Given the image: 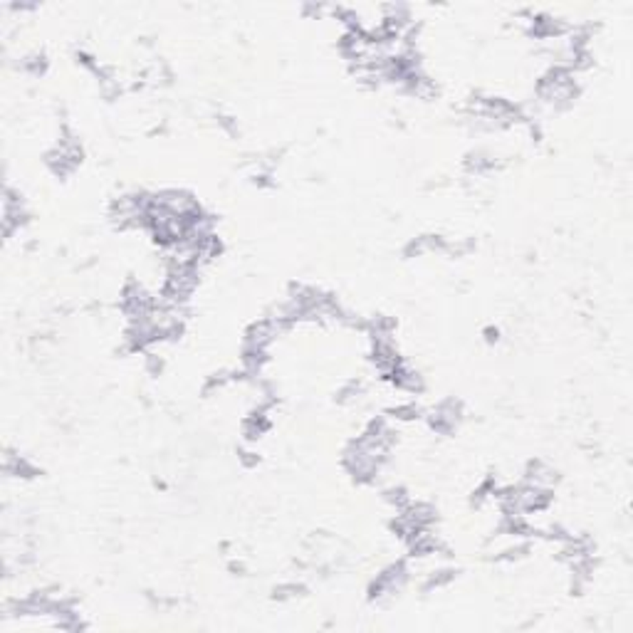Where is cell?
Listing matches in <instances>:
<instances>
[{
	"label": "cell",
	"mask_w": 633,
	"mask_h": 633,
	"mask_svg": "<svg viewBox=\"0 0 633 633\" xmlns=\"http://www.w3.org/2000/svg\"><path fill=\"white\" fill-rule=\"evenodd\" d=\"M30 218L33 213L25 203L23 193L15 191L12 186H6L3 191V237L12 240L17 233H23L30 226Z\"/></svg>",
	"instance_id": "3"
},
{
	"label": "cell",
	"mask_w": 633,
	"mask_h": 633,
	"mask_svg": "<svg viewBox=\"0 0 633 633\" xmlns=\"http://www.w3.org/2000/svg\"><path fill=\"white\" fill-rule=\"evenodd\" d=\"M82 156H85V151H82V144H79L77 134L65 124L57 144L45 153V166L57 178H67V176H72L79 169Z\"/></svg>",
	"instance_id": "1"
},
{
	"label": "cell",
	"mask_w": 633,
	"mask_h": 633,
	"mask_svg": "<svg viewBox=\"0 0 633 633\" xmlns=\"http://www.w3.org/2000/svg\"><path fill=\"white\" fill-rule=\"evenodd\" d=\"M522 482H527V485L549 487V490H554V485L559 482V473H557V470H554L549 463H544L542 458H532V460H527V465H525Z\"/></svg>",
	"instance_id": "5"
},
{
	"label": "cell",
	"mask_w": 633,
	"mask_h": 633,
	"mask_svg": "<svg viewBox=\"0 0 633 633\" xmlns=\"http://www.w3.org/2000/svg\"><path fill=\"white\" fill-rule=\"evenodd\" d=\"M366 394V386H364L362 379H349L344 381V384L337 389V396H334V401L339 403V406H354L362 396Z\"/></svg>",
	"instance_id": "10"
},
{
	"label": "cell",
	"mask_w": 633,
	"mask_h": 633,
	"mask_svg": "<svg viewBox=\"0 0 633 633\" xmlns=\"http://www.w3.org/2000/svg\"><path fill=\"white\" fill-rule=\"evenodd\" d=\"M485 339L490 341V344H492V341H498V339H500V329H498V327H495V329L487 327V329H485Z\"/></svg>",
	"instance_id": "21"
},
{
	"label": "cell",
	"mask_w": 633,
	"mask_h": 633,
	"mask_svg": "<svg viewBox=\"0 0 633 633\" xmlns=\"http://www.w3.org/2000/svg\"><path fill=\"white\" fill-rule=\"evenodd\" d=\"M463 416H465V408L463 401L458 398H443L433 411L425 416L428 421V428L433 430L435 435H453L458 430V425L463 423Z\"/></svg>",
	"instance_id": "4"
},
{
	"label": "cell",
	"mask_w": 633,
	"mask_h": 633,
	"mask_svg": "<svg viewBox=\"0 0 633 633\" xmlns=\"http://www.w3.org/2000/svg\"><path fill=\"white\" fill-rule=\"evenodd\" d=\"M3 473H6L8 478H17V480H33V478H37L42 470H40L30 458H25L20 453L6 448V453H3Z\"/></svg>",
	"instance_id": "6"
},
{
	"label": "cell",
	"mask_w": 633,
	"mask_h": 633,
	"mask_svg": "<svg viewBox=\"0 0 633 633\" xmlns=\"http://www.w3.org/2000/svg\"><path fill=\"white\" fill-rule=\"evenodd\" d=\"M381 498H384V503H389L391 507L398 512V509H403L406 507L408 503H411V492L406 490L403 485H391V487H386V490H381Z\"/></svg>",
	"instance_id": "14"
},
{
	"label": "cell",
	"mask_w": 633,
	"mask_h": 633,
	"mask_svg": "<svg viewBox=\"0 0 633 633\" xmlns=\"http://www.w3.org/2000/svg\"><path fill=\"white\" fill-rule=\"evenodd\" d=\"M498 158L492 156L490 151H485V149H478V151H470L468 156H465L463 161V169L468 176H487L492 174V171L498 169Z\"/></svg>",
	"instance_id": "7"
},
{
	"label": "cell",
	"mask_w": 633,
	"mask_h": 633,
	"mask_svg": "<svg viewBox=\"0 0 633 633\" xmlns=\"http://www.w3.org/2000/svg\"><path fill=\"white\" fill-rule=\"evenodd\" d=\"M530 552H532V542H530V539H514L512 547L503 549V552L495 554L492 559H495V562H520V559H525Z\"/></svg>",
	"instance_id": "13"
},
{
	"label": "cell",
	"mask_w": 633,
	"mask_h": 633,
	"mask_svg": "<svg viewBox=\"0 0 633 633\" xmlns=\"http://www.w3.org/2000/svg\"><path fill=\"white\" fill-rule=\"evenodd\" d=\"M305 593H307V586L302 582H282L272 589V599L289 601V599H297V596H305Z\"/></svg>",
	"instance_id": "15"
},
{
	"label": "cell",
	"mask_w": 633,
	"mask_h": 633,
	"mask_svg": "<svg viewBox=\"0 0 633 633\" xmlns=\"http://www.w3.org/2000/svg\"><path fill=\"white\" fill-rule=\"evenodd\" d=\"M20 69L35 79L45 77L47 69H50V60H47L45 52H30V55H25L23 60H20Z\"/></svg>",
	"instance_id": "11"
},
{
	"label": "cell",
	"mask_w": 633,
	"mask_h": 633,
	"mask_svg": "<svg viewBox=\"0 0 633 633\" xmlns=\"http://www.w3.org/2000/svg\"><path fill=\"white\" fill-rule=\"evenodd\" d=\"M384 416L389 421H398V423H411V421L423 419V408H421L416 401H403V403H396V406L386 408Z\"/></svg>",
	"instance_id": "8"
},
{
	"label": "cell",
	"mask_w": 633,
	"mask_h": 633,
	"mask_svg": "<svg viewBox=\"0 0 633 633\" xmlns=\"http://www.w3.org/2000/svg\"><path fill=\"white\" fill-rule=\"evenodd\" d=\"M228 569H230L233 574H237V577H243V574H245V564H243V562H235V559H233L230 564H228Z\"/></svg>",
	"instance_id": "20"
},
{
	"label": "cell",
	"mask_w": 633,
	"mask_h": 633,
	"mask_svg": "<svg viewBox=\"0 0 633 633\" xmlns=\"http://www.w3.org/2000/svg\"><path fill=\"white\" fill-rule=\"evenodd\" d=\"M408 577H411V566H408L406 559L391 562L389 566H384V569L369 582L366 599L371 601V604H386V601H391L394 596H398V593L403 591V586L408 584Z\"/></svg>",
	"instance_id": "2"
},
{
	"label": "cell",
	"mask_w": 633,
	"mask_h": 633,
	"mask_svg": "<svg viewBox=\"0 0 633 633\" xmlns=\"http://www.w3.org/2000/svg\"><path fill=\"white\" fill-rule=\"evenodd\" d=\"M498 487H500L498 480H495L492 475H487L485 480H482L480 485L473 490V495H470V505H473V507H482L487 500H495V492H498Z\"/></svg>",
	"instance_id": "12"
},
{
	"label": "cell",
	"mask_w": 633,
	"mask_h": 633,
	"mask_svg": "<svg viewBox=\"0 0 633 633\" xmlns=\"http://www.w3.org/2000/svg\"><path fill=\"white\" fill-rule=\"evenodd\" d=\"M237 460H240V465L243 468H255V465H260V455L250 448V443L248 446H240L237 448Z\"/></svg>",
	"instance_id": "18"
},
{
	"label": "cell",
	"mask_w": 633,
	"mask_h": 633,
	"mask_svg": "<svg viewBox=\"0 0 633 633\" xmlns=\"http://www.w3.org/2000/svg\"><path fill=\"white\" fill-rule=\"evenodd\" d=\"M455 577H458V569H450V566L435 569V571H430V574H425L423 584H421V591L430 593V591H435V589H446L455 582Z\"/></svg>",
	"instance_id": "9"
},
{
	"label": "cell",
	"mask_w": 633,
	"mask_h": 633,
	"mask_svg": "<svg viewBox=\"0 0 633 633\" xmlns=\"http://www.w3.org/2000/svg\"><path fill=\"white\" fill-rule=\"evenodd\" d=\"M144 356V369H146L151 376H158V373L164 371V366H166V362H164V356H158L156 351H146V354H142Z\"/></svg>",
	"instance_id": "17"
},
{
	"label": "cell",
	"mask_w": 633,
	"mask_h": 633,
	"mask_svg": "<svg viewBox=\"0 0 633 633\" xmlns=\"http://www.w3.org/2000/svg\"><path fill=\"white\" fill-rule=\"evenodd\" d=\"M215 121H218V126H221L226 134L230 136H237L240 134V126H237V119L230 117V114H215Z\"/></svg>",
	"instance_id": "19"
},
{
	"label": "cell",
	"mask_w": 633,
	"mask_h": 633,
	"mask_svg": "<svg viewBox=\"0 0 633 633\" xmlns=\"http://www.w3.org/2000/svg\"><path fill=\"white\" fill-rule=\"evenodd\" d=\"M228 384H233V369H223V371H215V373H210L208 379L203 381V394H205V396H210V394H215V391L226 389Z\"/></svg>",
	"instance_id": "16"
}]
</instances>
